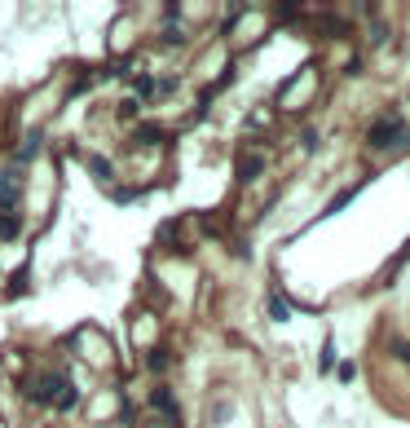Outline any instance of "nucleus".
<instances>
[{
    "label": "nucleus",
    "mask_w": 410,
    "mask_h": 428,
    "mask_svg": "<svg viewBox=\"0 0 410 428\" xmlns=\"http://www.w3.org/2000/svg\"><path fill=\"white\" fill-rule=\"evenodd\" d=\"M392 137H402V120H397V115H388V120H380V124L371 128V146H384Z\"/></svg>",
    "instance_id": "obj_1"
},
{
    "label": "nucleus",
    "mask_w": 410,
    "mask_h": 428,
    "mask_svg": "<svg viewBox=\"0 0 410 428\" xmlns=\"http://www.w3.org/2000/svg\"><path fill=\"white\" fill-rule=\"evenodd\" d=\"M62 389H67V384H62V375H44V380L31 389V398H36V402H49V398H53V402H58Z\"/></svg>",
    "instance_id": "obj_2"
},
{
    "label": "nucleus",
    "mask_w": 410,
    "mask_h": 428,
    "mask_svg": "<svg viewBox=\"0 0 410 428\" xmlns=\"http://www.w3.org/2000/svg\"><path fill=\"white\" fill-rule=\"evenodd\" d=\"M27 278H31V265H23L18 274H13V278H9V287H5V296H9V301H18V296L27 291Z\"/></svg>",
    "instance_id": "obj_3"
},
{
    "label": "nucleus",
    "mask_w": 410,
    "mask_h": 428,
    "mask_svg": "<svg viewBox=\"0 0 410 428\" xmlns=\"http://www.w3.org/2000/svg\"><path fill=\"white\" fill-rule=\"evenodd\" d=\"M0 239H18V212H5V217H0Z\"/></svg>",
    "instance_id": "obj_4"
},
{
    "label": "nucleus",
    "mask_w": 410,
    "mask_h": 428,
    "mask_svg": "<svg viewBox=\"0 0 410 428\" xmlns=\"http://www.w3.org/2000/svg\"><path fill=\"white\" fill-rule=\"evenodd\" d=\"M260 168H265V163H260V155H243V159H238V177H248V181H252Z\"/></svg>",
    "instance_id": "obj_5"
},
{
    "label": "nucleus",
    "mask_w": 410,
    "mask_h": 428,
    "mask_svg": "<svg viewBox=\"0 0 410 428\" xmlns=\"http://www.w3.org/2000/svg\"><path fill=\"white\" fill-rule=\"evenodd\" d=\"M269 318H274V322H287V318H291V305L283 301V296H274V301H269Z\"/></svg>",
    "instance_id": "obj_6"
},
{
    "label": "nucleus",
    "mask_w": 410,
    "mask_h": 428,
    "mask_svg": "<svg viewBox=\"0 0 410 428\" xmlns=\"http://www.w3.org/2000/svg\"><path fill=\"white\" fill-rule=\"evenodd\" d=\"M155 406H159L168 420H177V406H172V393H168V389H155Z\"/></svg>",
    "instance_id": "obj_7"
},
{
    "label": "nucleus",
    "mask_w": 410,
    "mask_h": 428,
    "mask_svg": "<svg viewBox=\"0 0 410 428\" xmlns=\"http://www.w3.org/2000/svg\"><path fill=\"white\" fill-rule=\"evenodd\" d=\"M353 194H357V186H349V190H344V194H335V199H331V203H326V212H322V217H331V212H340L344 203H349V199H353Z\"/></svg>",
    "instance_id": "obj_8"
},
{
    "label": "nucleus",
    "mask_w": 410,
    "mask_h": 428,
    "mask_svg": "<svg viewBox=\"0 0 410 428\" xmlns=\"http://www.w3.org/2000/svg\"><path fill=\"white\" fill-rule=\"evenodd\" d=\"M89 172H93L97 181H110V163H106V159H89Z\"/></svg>",
    "instance_id": "obj_9"
},
{
    "label": "nucleus",
    "mask_w": 410,
    "mask_h": 428,
    "mask_svg": "<svg viewBox=\"0 0 410 428\" xmlns=\"http://www.w3.org/2000/svg\"><path fill=\"white\" fill-rule=\"evenodd\" d=\"M75 402H79V393H75V389H62V393H58V402H53V406H58V410H71V406H75Z\"/></svg>",
    "instance_id": "obj_10"
},
{
    "label": "nucleus",
    "mask_w": 410,
    "mask_h": 428,
    "mask_svg": "<svg viewBox=\"0 0 410 428\" xmlns=\"http://www.w3.org/2000/svg\"><path fill=\"white\" fill-rule=\"evenodd\" d=\"M36 151H40V133H31V137L23 141V155H18V159H36Z\"/></svg>",
    "instance_id": "obj_11"
},
{
    "label": "nucleus",
    "mask_w": 410,
    "mask_h": 428,
    "mask_svg": "<svg viewBox=\"0 0 410 428\" xmlns=\"http://www.w3.org/2000/svg\"><path fill=\"white\" fill-rule=\"evenodd\" d=\"M331 367H335V344L326 340V349H322V371H331Z\"/></svg>",
    "instance_id": "obj_12"
},
{
    "label": "nucleus",
    "mask_w": 410,
    "mask_h": 428,
    "mask_svg": "<svg viewBox=\"0 0 410 428\" xmlns=\"http://www.w3.org/2000/svg\"><path fill=\"white\" fill-rule=\"evenodd\" d=\"M150 84H155V80H146V75H137V80H133V89H137V93H141V97H150V93H155V89H150Z\"/></svg>",
    "instance_id": "obj_13"
},
{
    "label": "nucleus",
    "mask_w": 410,
    "mask_h": 428,
    "mask_svg": "<svg viewBox=\"0 0 410 428\" xmlns=\"http://www.w3.org/2000/svg\"><path fill=\"white\" fill-rule=\"evenodd\" d=\"M388 349H392V353H397L402 362H410V344H406V340H392V344H388Z\"/></svg>",
    "instance_id": "obj_14"
},
{
    "label": "nucleus",
    "mask_w": 410,
    "mask_h": 428,
    "mask_svg": "<svg viewBox=\"0 0 410 428\" xmlns=\"http://www.w3.org/2000/svg\"><path fill=\"white\" fill-rule=\"evenodd\" d=\"M163 367H168V353H163V349L150 353V371H163Z\"/></svg>",
    "instance_id": "obj_15"
},
{
    "label": "nucleus",
    "mask_w": 410,
    "mask_h": 428,
    "mask_svg": "<svg viewBox=\"0 0 410 428\" xmlns=\"http://www.w3.org/2000/svg\"><path fill=\"white\" fill-rule=\"evenodd\" d=\"M353 375H357V367H353V362H340V380H344V384H349V380H353Z\"/></svg>",
    "instance_id": "obj_16"
}]
</instances>
